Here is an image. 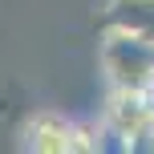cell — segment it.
I'll return each mask as SVG.
<instances>
[{
  "instance_id": "obj_1",
  "label": "cell",
  "mask_w": 154,
  "mask_h": 154,
  "mask_svg": "<svg viewBox=\"0 0 154 154\" xmlns=\"http://www.w3.org/2000/svg\"><path fill=\"white\" fill-rule=\"evenodd\" d=\"M97 61L109 89H138V93L154 89V41L118 32V29H101Z\"/></svg>"
},
{
  "instance_id": "obj_2",
  "label": "cell",
  "mask_w": 154,
  "mask_h": 154,
  "mask_svg": "<svg viewBox=\"0 0 154 154\" xmlns=\"http://www.w3.org/2000/svg\"><path fill=\"white\" fill-rule=\"evenodd\" d=\"M24 146L37 154H73V122L57 109H41L24 126Z\"/></svg>"
},
{
  "instance_id": "obj_3",
  "label": "cell",
  "mask_w": 154,
  "mask_h": 154,
  "mask_svg": "<svg viewBox=\"0 0 154 154\" xmlns=\"http://www.w3.org/2000/svg\"><path fill=\"white\" fill-rule=\"evenodd\" d=\"M97 20L101 29H118V32L154 41V0H106Z\"/></svg>"
}]
</instances>
